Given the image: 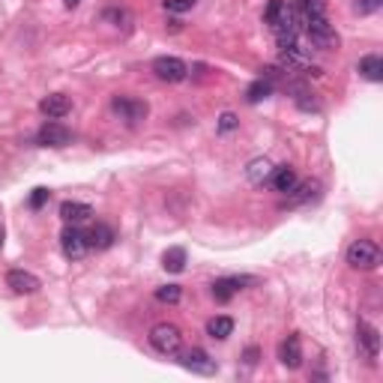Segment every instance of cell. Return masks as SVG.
Here are the masks:
<instances>
[{
    "mask_svg": "<svg viewBox=\"0 0 383 383\" xmlns=\"http://www.w3.org/2000/svg\"><path fill=\"white\" fill-rule=\"evenodd\" d=\"M231 333H234V317L218 315V317H209V321H207V335H209V339L225 342Z\"/></svg>",
    "mask_w": 383,
    "mask_h": 383,
    "instance_id": "e0dca14e",
    "label": "cell"
},
{
    "mask_svg": "<svg viewBox=\"0 0 383 383\" xmlns=\"http://www.w3.org/2000/svg\"><path fill=\"white\" fill-rule=\"evenodd\" d=\"M326 15V0H297V18H317Z\"/></svg>",
    "mask_w": 383,
    "mask_h": 383,
    "instance_id": "44dd1931",
    "label": "cell"
},
{
    "mask_svg": "<svg viewBox=\"0 0 383 383\" xmlns=\"http://www.w3.org/2000/svg\"><path fill=\"white\" fill-rule=\"evenodd\" d=\"M315 183H303V186H294V189H290V192H294V195H288V204H303V200H308V198H312L315 195Z\"/></svg>",
    "mask_w": 383,
    "mask_h": 383,
    "instance_id": "d4e9b609",
    "label": "cell"
},
{
    "mask_svg": "<svg viewBox=\"0 0 383 383\" xmlns=\"http://www.w3.org/2000/svg\"><path fill=\"white\" fill-rule=\"evenodd\" d=\"M150 344L162 357H174V353H180V344H183V333L174 324H156L150 330Z\"/></svg>",
    "mask_w": 383,
    "mask_h": 383,
    "instance_id": "3957f363",
    "label": "cell"
},
{
    "mask_svg": "<svg viewBox=\"0 0 383 383\" xmlns=\"http://www.w3.org/2000/svg\"><path fill=\"white\" fill-rule=\"evenodd\" d=\"M63 3H66V6H69V9H75V6H78V3H81V0H63Z\"/></svg>",
    "mask_w": 383,
    "mask_h": 383,
    "instance_id": "1f68e13d",
    "label": "cell"
},
{
    "mask_svg": "<svg viewBox=\"0 0 383 383\" xmlns=\"http://www.w3.org/2000/svg\"><path fill=\"white\" fill-rule=\"evenodd\" d=\"M380 6H383V0H357V12L359 15H371V12H377Z\"/></svg>",
    "mask_w": 383,
    "mask_h": 383,
    "instance_id": "4316f807",
    "label": "cell"
},
{
    "mask_svg": "<svg viewBox=\"0 0 383 383\" xmlns=\"http://www.w3.org/2000/svg\"><path fill=\"white\" fill-rule=\"evenodd\" d=\"M0 249H3V231H0Z\"/></svg>",
    "mask_w": 383,
    "mask_h": 383,
    "instance_id": "d6a6232c",
    "label": "cell"
},
{
    "mask_svg": "<svg viewBox=\"0 0 383 383\" xmlns=\"http://www.w3.org/2000/svg\"><path fill=\"white\" fill-rule=\"evenodd\" d=\"M60 245H63V254L72 261H81L84 254L90 252V243H87V231H81V227L69 225L66 231L60 234Z\"/></svg>",
    "mask_w": 383,
    "mask_h": 383,
    "instance_id": "5b68a950",
    "label": "cell"
},
{
    "mask_svg": "<svg viewBox=\"0 0 383 383\" xmlns=\"http://www.w3.org/2000/svg\"><path fill=\"white\" fill-rule=\"evenodd\" d=\"M270 174H272V165L267 159H254V162H249V168H245V177H249V183H254V186L267 183Z\"/></svg>",
    "mask_w": 383,
    "mask_h": 383,
    "instance_id": "d6986e66",
    "label": "cell"
},
{
    "mask_svg": "<svg viewBox=\"0 0 383 383\" xmlns=\"http://www.w3.org/2000/svg\"><path fill=\"white\" fill-rule=\"evenodd\" d=\"M36 141H39L42 147H69V144H72V132L63 123L48 120L39 129V135H36Z\"/></svg>",
    "mask_w": 383,
    "mask_h": 383,
    "instance_id": "ba28073f",
    "label": "cell"
},
{
    "mask_svg": "<svg viewBox=\"0 0 383 383\" xmlns=\"http://www.w3.org/2000/svg\"><path fill=\"white\" fill-rule=\"evenodd\" d=\"M270 93H272V78L270 75H261L249 90H245V99H249V102H261V99L270 96Z\"/></svg>",
    "mask_w": 383,
    "mask_h": 383,
    "instance_id": "7402d4cb",
    "label": "cell"
},
{
    "mask_svg": "<svg viewBox=\"0 0 383 383\" xmlns=\"http://www.w3.org/2000/svg\"><path fill=\"white\" fill-rule=\"evenodd\" d=\"M162 267H165L168 272H183L186 270V249H180V245L168 249L165 254H162Z\"/></svg>",
    "mask_w": 383,
    "mask_h": 383,
    "instance_id": "ffe728a7",
    "label": "cell"
},
{
    "mask_svg": "<svg viewBox=\"0 0 383 383\" xmlns=\"http://www.w3.org/2000/svg\"><path fill=\"white\" fill-rule=\"evenodd\" d=\"M117 240V234H114V227L111 225H102V222H96L93 227L87 231V243H90V249H96V252H105V249H111Z\"/></svg>",
    "mask_w": 383,
    "mask_h": 383,
    "instance_id": "7c38bea8",
    "label": "cell"
},
{
    "mask_svg": "<svg viewBox=\"0 0 383 383\" xmlns=\"http://www.w3.org/2000/svg\"><path fill=\"white\" fill-rule=\"evenodd\" d=\"M270 186L281 192V195H290V189L297 186V171L290 168V165H279V168H272V174H270Z\"/></svg>",
    "mask_w": 383,
    "mask_h": 383,
    "instance_id": "9a60e30c",
    "label": "cell"
},
{
    "mask_svg": "<svg viewBox=\"0 0 383 383\" xmlns=\"http://www.w3.org/2000/svg\"><path fill=\"white\" fill-rule=\"evenodd\" d=\"M180 297H183L180 285H162V288H156V299H159V303L174 306V303H180Z\"/></svg>",
    "mask_w": 383,
    "mask_h": 383,
    "instance_id": "603a6c76",
    "label": "cell"
},
{
    "mask_svg": "<svg viewBox=\"0 0 383 383\" xmlns=\"http://www.w3.org/2000/svg\"><path fill=\"white\" fill-rule=\"evenodd\" d=\"M180 366H183L186 371H192V375H216V359L200 348H192L186 353H180Z\"/></svg>",
    "mask_w": 383,
    "mask_h": 383,
    "instance_id": "52a82bcc",
    "label": "cell"
},
{
    "mask_svg": "<svg viewBox=\"0 0 383 383\" xmlns=\"http://www.w3.org/2000/svg\"><path fill=\"white\" fill-rule=\"evenodd\" d=\"M231 129H236V117L227 111V114H222V120H218V132H231Z\"/></svg>",
    "mask_w": 383,
    "mask_h": 383,
    "instance_id": "f546056e",
    "label": "cell"
},
{
    "mask_svg": "<svg viewBox=\"0 0 383 383\" xmlns=\"http://www.w3.org/2000/svg\"><path fill=\"white\" fill-rule=\"evenodd\" d=\"M306 27V33H308V39H312L315 48H321V51H335L342 45L339 39V33H335V27L326 21V15H317V18H303L299 21Z\"/></svg>",
    "mask_w": 383,
    "mask_h": 383,
    "instance_id": "6da1fadb",
    "label": "cell"
},
{
    "mask_svg": "<svg viewBox=\"0 0 383 383\" xmlns=\"http://www.w3.org/2000/svg\"><path fill=\"white\" fill-rule=\"evenodd\" d=\"M6 288H12L15 294H36L42 285H39V279L33 276V272H27V270H9L6 272Z\"/></svg>",
    "mask_w": 383,
    "mask_h": 383,
    "instance_id": "30bf717a",
    "label": "cell"
},
{
    "mask_svg": "<svg viewBox=\"0 0 383 383\" xmlns=\"http://www.w3.org/2000/svg\"><path fill=\"white\" fill-rule=\"evenodd\" d=\"M153 72H156L159 81L177 84V81H186L189 66L180 57H156V60H153Z\"/></svg>",
    "mask_w": 383,
    "mask_h": 383,
    "instance_id": "8992f818",
    "label": "cell"
},
{
    "mask_svg": "<svg viewBox=\"0 0 383 383\" xmlns=\"http://www.w3.org/2000/svg\"><path fill=\"white\" fill-rule=\"evenodd\" d=\"M93 216V207L90 204H81V200H63L60 204V218L66 225H81Z\"/></svg>",
    "mask_w": 383,
    "mask_h": 383,
    "instance_id": "4fadbf2b",
    "label": "cell"
},
{
    "mask_svg": "<svg viewBox=\"0 0 383 383\" xmlns=\"http://www.w3.org/2000/svg\"><path fill=\"white\" fill-rule=\"evenodd\" d=\"M294 99H297V105L299 108H303V111H317V108H321V105H317V99H315V93H308V90H303V87H294Z\"/></svg>",
    "mask_w": 383,
    "mask_h": 383,
    "instance_id": "cb8c5ba5",
    "label": "cell"
},
{
    "mask_svg": "<svg viewBox=\"0 0 383 383\" xmlns=\"http://www.w3.org/2000/svg\"><path fill=\"white\" fill-rule=\"evenodd\" d=\"M245 362H249V366H254V362H258V348H249V351H245Z\"/></svg>",
    "mask_w": 383,
    "mask_h": 383,
    "instance_id": "4dcf8cb0",
    "label": "cell"
},
{
    "mask_svg": "<svg viewBox=\"0 0 383 383\" xmlns=\"http://www.w3.org/2000/svg\"><path fill=\"white\" fill-rule=\"evenodd\" d=\"M111 111L120 117L126 126H138L141 120H147L150 108L144 99H132V96H114L111 99Z\"/></svg>",
    "mask_w": 383,
    "mask_h": 383,
    "instance_id": "277c9868",
    "label": "cell"
},
{
    "mask_svg": "<svg viewBox=\"0 0 383 383\" xmlns=\"http://www.w3.org/2000/svg\"><path fill=\"white\" fill-rule=\"evenodd\" d=\"M359 75L362 78H366V81H375V84H377V81L383 78V60L377 57V54H366V57H362L359 60Z\"/></svg>",
    "mask_w": 383,
    "mask_h": 383,
    "instance_id": "ac0fdd59",
    "label": "cell"
},
{
    "mask_svg": "<svg viewBox=\"0 0 383 383\" xmlns=\"http://www.w3.org/2000/svg\"><path fill=\"white\" fill-rule=\"evenodd\" d=\"M243 285H252V279H240V276L216 279V281H213V297L218 299V303H227V299H231Z\"/></svg>",
    "mask_w": 383,
    "mask_h": 383,
    "instance_id": "5bb4252c",
    "label": "cell"
},
{
    "mask_svg": "<svg viewBox=\"0 0 383 383\" xmlns=\"http://www.w3.org/2000/svg\"><path fill=\"white\" fill-rule=\"evenodd\" d=\"M279 362L285 368H299L303 366V342H299V335H288L285 342L279 344Z\"/></svg>",
    "mask_w": 383,
    "mask_h": 383,
    "instance_id": "9c48e42d",
    "label": "cell"
},
{
    "mask_svg": "<svg viewBox=\"0 0 383 383\" xmlns=\"http://www.w3.org/2000/svg\"><path fill=\"white\" fill-rule=\"evenodd\" d=\"M39 111L48 117V120H60V117H66L72 111V102H69V96H63V93H51L39 102Z\"/></svg>",
    "mask_w": 383,
    "mask_h": 383,
    "instance_id": "8fae6325",
    "label": "cell"
},
{
    "mask_svg": "<svg viewBox=\"0 0 383 383\" xmlns=\"http://www.w3.org/2000/svg\"><path fill=\"white\" fill-rule=\"evenodd\" d=\"M48 195H51V192L48 189H33V195H30V200H27V204H30L33 209H39V207H45V200H48Z\"/></svg>",
    "mask_w": 383,
    "mask_h": 383,
    "instance_id": "83f0119b",
    "label": "cell"
},
{
    "mask_svg": "<svg viewBox=\"0 0 383 383\" xmlns=\"http://www.w3.org/2000/svg\"><path fill=\"white\" fill-rule=\"evenodd\" d=\"M357 335H359V344H362V351H366V357L368 359H377V353H380V333L371 324L362 321Z\"/></svg>",
    "mask_w": 383,
    "mask_h": 383,
    "instance_id": "2e32d148",
    "label": "cell"
},
{
    "mask_svg": "<svg viewBox=\"0 0 383 383\" xmlns=\"http://www.w3.org/2000/svg\"><path fill=\"white\" fill-rule=\"evenodd\" d=\"M285 6H288V3H285V0H270L267 12H263V21H267V24L272 27V24H276V21H279V15H281V12H285Z\"/></svg>",
    "mask_w": 383,
    "mask_h": 383,
    "instance_id": "484cf974",
    "label": "cell"
},
{
    "mask_svg": "<svg viewBox=\"0 0 383 383\" xmlns=\"http://www.w3.org/2000/svg\"><path fill=\"white\" fill-rule=\"evenodd\" d=\"M348 263L353 270H362V272H368V270H377L380 267V245L377 243H371V240H357V243H351L348 245Z\"/></svg>",
    "mask_w": 383,
    "mask_h": 383,
    "instance_id": "7a4b0ae2",
    "label": "cell"
},
{
    "mask_svg": "<svg viewBox=\"0 0 383 383\" xmlns=\"http://www.w3.org/2000/svg\"><path fill=\"white\" fill-rule=\"evenodd\" d=\"M192 6H195V0H165L168 12H189Z\"/></svg>",
    "mask_w": 383,
    "mask_h": 383,
    "instance_id": "f1b7e54d",
    "label": "cell"
}]
</instances>
